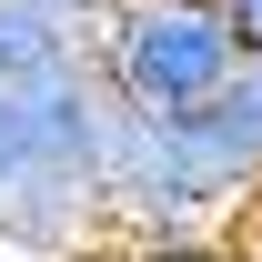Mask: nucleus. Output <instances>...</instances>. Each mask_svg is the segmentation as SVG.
I'll list each match as a JSON object with an SVG mask.
<instances>
[{"label": "nucleus", "instance_id": "obj_2", "mask_svg": "<svg viewBox=\"0 0 262 262\" xmlns=\"http://www.w3.org/2000/svg\"><path fill=\"white\" fill-rule=\"evenodd\" d=\"M121 262H242V252H212V242H151V252H121Z\"/></svg>", "mask_w": 262, "mask_h": 262}, {"label": "nucleus", "instance_id": "obj_1", "mask_svg": "<svg viewBox=\"0 0 262 262\" xmlns=\"http://www.w3.org/2000/svg\"><path fill=\"white\" fill-rule=\"evenodd\" d=\"M91 40H101V91L151 121L222 91V71L242 61V31L222 0H121V10H101Z\"/></svg>", "mask_w": 262, "mask_h": 262}, {"label": "nucleus", "instance_id": "obj_4", "mask_svg": "<svg viewBox=\"0 0 262 262\" xmlns=\"http://www.w3.org/2000/svg\"><path fill=\"white\" fill-rule=\"evenodd\" d=\"M232 252H242V262H262V212H252V232H242V242H232Z\"/></svg>", "mask_w": 262, "mask_h": 262}, {"label": "nucleus", "instance_id": "obj_3", "mask_svg": "<svg viewBox=\"0 0 262 262\" xmlns=\"http://www.w3.org/2000/svg\"><path fill=\"white\" fill-rule=\"evenodd\" d=\"M232 10V31H242V51H262V0H222Z\"/></svg>", "mask_w": 262, "mask_h": 262}]
</instances>
